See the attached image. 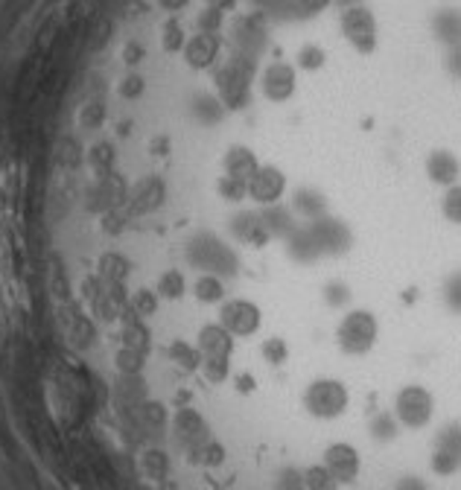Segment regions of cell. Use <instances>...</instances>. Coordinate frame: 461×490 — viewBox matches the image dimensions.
Masks as SVG:
<instances>
[{
    "instance_id": "1",
    "label": "cell",
    "mask_w": 461,
    "mask_h": 490,
    "mask_svg": "<svg viewBox=\"0 0 461 490\" xmlns=\"http://www.w3.org/2000/svg\"><path fill=\"white\" fill-rule=\"evenodd\" d=\"M187 263L198 269V275H219V277H234L239 269L237 252L228 243H222L216 234L202 231L187 243Z\"/></svg>"
},
{
    "instance_id": "2",
    "label": "cell",
    "mask_w": 461,
    "mask_h": 490,
    "mask_svg": "<svg viewBox=\"0 0 461 490\" xmlns=\"http://www.w3.org/2000/svg\"><path fill=\"white\" fill-rule=\"evenodd\" d=\"M301 403L303 409H307V414H312L316 421H336L344 414V409H348L351 394L342 380L321 377V380H312L307 389H303Z\"/></svg>"
},
{
    "instance_id": "3",
    "label": "cell",
    "mask_w": 461,
    "mask_h": 490,
    "mask_svg": "<svg viewBox=\"0 0 461 490\" xmlns=\"http://www.w3.org/2000/svg\"><path fill=\"white\" fill-rule=\"evenodd\" d=\"M251 76H255V61L248 56L243 59H234L222 65L214 73V82H216V97L222 100V106L237 111V108H246L251 102Z\"/></svg>"
},
{
    "instance_id": "4",
    "label": "cell",
    "mask_w": 461,
    "mask_h": 490,
    "mask_svg": "<svg viewBox=\"0 0 461 490\" xmlns=\"http://www.w3.org/2000/svg\"><path fill=\"white\" fill-rule=\"evenodd\" d=\"M376 336H380V325H376L374 312L368 309L344 312L336 327V345L348 357H365L368 350H374Z\"/></svg>"
},
{
    "instance_id": "5",
    "label": "cell",
    "mask_w": 461,
    "mask_h": 490,
    "mask_svg": "<svg viewBox=\"0 0 461 490\" xmlns=\"http://www.w3.org/2000/svg\"><path fill=\"white\" fill-rule=\"evenodd\" d=\"M435 414V398L424 385H406L394 398V418L406 430H424Z\"/></svg>"
},
{
    "instance_id": "6",
    "label": "cell",
    "mask_w": 461,
    "mask_h": 490,
    "mask_svg": "<svg viewBox=\"0 0 461 490\" xmlns=\"http://www.w3.org/2000/svg\"><path fill=\"white\" fill-rule=\"evenodd\" d=\"M339 27H342L344 41H348L356 53L368 56V53H374V50H376V18H374V12L368 6L342 9Z\"/></svg>"
},
{
    "instance_id": "7",
    "label": "cell",
    "mask_w": 461,
    "mask_h": 490,
    "mask_svg": "<svg viewBox=\"0 0 461 490\" xmlns=\"http://www.w3.org/2000/svg\"><path fill=\"white\" fill-rule=\"evenodd\" d=\"M219 325H222L234 339L255 336L263 325V312L248 298H230L219 304Z\"/></svg>"
},
{
    "instance_id": "8",
    "label": "cell",
    "mask_w": 461,
    "mask_h": 490,
    "mask_svg": "<svg viewBox=\"0 0 461 490\" xmlns=\"http://www.w3.org/2000/svg\"><path fill=\"white\" fill-rule=\"evenodd\" d=\"M307 228H310L312 239H316L321 257H342L353 248V231L336 216L324 213L319 219H312V222H307Z\"/></svg>"
},
{
    "instance_id": "9",
    "label": "cell",
    "mask_w": 461,
    "mask_h": 490,
    "mask_svg": "<svg viewBox=\"0 0 461 490\" xmlns=\"http://www.w3.org/2000/svg\"><path fill=\"white\" fill-rule=\"evenodd\" d=\"M435 476H453L461 470V426L447 423L441 432L435 435V450L429 458Z\"/></svg>"
},
{
    "instance_id": "10",
    "label": "cell",
    "mask_w": 461,
    "mask_h": 490,
    "mask_svg": "<svg viewBox=\"0 0 461 490\" xmlns=\"http://www.w3.org/2000/svg\"><path fill=\"white\" fill-rule=\"evenodd\" d=\"M173 432H175V441L182 444L187 453H193L202 444L211 441V426H207V421L202 418V412L193 409V406H182V409H175Z\"/></svg>"
},
{
    "instance_id": "11",
    "label": "cell",
    "mask_w": 461,
    "mask_h": 490,
    "mask_svg": "<svg viewBox=\"0 0 461 490\" xmlns=\"http://www.w3.org/2000/svg\"><path fill=\"white\" fill-rule=\"evenodd\" d=\"M260 93L269 100V102H287L292 100L298 85V76H295V68L287 65V61H271L263 70H260Z\"/></svg>"
},
{
    "instance_id": "12",
    "label": "cell",
    "mask_w": 461,
    "mask_h": 490,
    "mask_svg": "<svg viewBox=\"0 0 461 490\" xmlns=\"http://www.w3.org/2000/svg\"><path fill=\"white\" fill-rule=\"evenodd\" d=\"M287 193V175L271 164H260V170L251 175L248 181V199L257 202L260 207H271V205H280Z\"/></svg>"
},
{
    "instance_id": "13",
    "label": "cell",
    "mask_w": 461,
    "mask_h": 490,
    "mask_svg": "<svg viewBox=\"0 0 461 490\" xmlns=\"http://www.w3.org/2000/svg\"><path fill=\"white\" fill-rule=\"evenodd\" d=\"M321 464L328 467L339 485H351L353 478L360 476L362 458H360V450H356L353 444L336 441V444H330L328 450H324V462Z\"/></svg>"
},
{
    "instance_id": "14",
    "label": "cell",
    "mask_w": 461,
    "mask_h": 490,
    "mask_svg": "<svg viewBox=\"0 0 461 490\" xmlns=\"http://www.w3.org/2000/svg\"><path fill=\"white\" fill-rule=\"evenodd\" d=\"M219 50H222V41H219V33H196L193 38L184 41V61L187 68L193 70H207L216 65Z\"/></svg>"
},
{
    "instance_id": "15",
    "label": "cell",
    "mask_w": 461,
    "mask_h": 490,
    "mask_svg": "<svg viewBox=\"0 0 461 490\" xmlns=\"http://www.w3.org/2000/svg\"><path fill=\"white\" fill-rule=\"evenodd\" d=\"M196 348L202 353V359H230L234 353V336L219 325H205L196 336Z\"/></svg>"
},
{
    "instance_id": "16",
    "label": "cell",
    "mask_w": 461,
    "mask_h": 490,
    "mask_svg": "<svg viewBox=\"0 0 461 490\" xmlns=\"http://www.w3.org/2000/svg\"><path fill=\"white\" fill-rule=\"evenodd\" d=\"M230 234H234L243 245H251V248H263L271 243V237L263 225V216L255 213V211H243L230 219Z\"/></svg>"
},
{
    "instance_id": "17",
    "label": "cell",
    "mask_w": 461,
    "mask_h": 490,
    "mask_svg": "<svg viewBox=\"0 0 461 490\" xmlns=\"http://www.w3.org/2000/svg\"><path fill=\"white\" fill-rule=\"evenodd\" d=\"M426 175L433 184H441V187H453L458 184V175H461V164L453 152L447 149H435L429 152L426 158Z\"/></svg>"
},
{
    "instance_id": "18",
    "label": "cell",
    "mask_w": 461,
    "mask_h": 490,
    "mask_svg": "<svg viewBox=\"0 0 461 490\" xmlns=\"http://www.w3.org/2000/svg\"><path fill=\"white\" fill-rule=\"evenodd\" d=\"M222 170H225V175H230V179L251 181V175L260 170V161L248 146H230L225 161H222Z\"/></svg>"
},
{
    "instance_id": "19",
    "label": "cell",
    "mask_w": 461,
    "mask_h": 490,
    "mask_svg": "<svg viewBox=\"0 0 461 490\" xmlns=\"http://www.w3.org/2000/svg\"><path fill=\"white\" fill-rule=\"evenodd\" d=\"M260 216H263V225H266V231L271 239H280V243H287V239L295 234V213L289 211V207L284 205H271V207H263L260 211Z\"/></svg>"
},
{
    "instance_id": "20",
    "label": "cell",
    "mask_w": 461,
    "mask_h": 490,
    "mask_svg": "<svg viewBox=\"0 0 461 490\" xmlns=\"http://www.w3.org/2000/svg\"><path fill=\"white\" fill-rule=\"evenodd\" d=\"M292 213L312 222V219L328 213V199H324V193L316 190V187H298V190L292 193Z\"/></svg>"
},
{
    "instance_id": "21",
    "label": "cell",
    "mask_w": 461,
    "mask_h": 490,
    "mask_svg": "<svg viewBox=\"0 0 461 490\" xmlns=\"http://www.w3.org/2000/svg\"><path fill=\"white\" fill-rule=\"evenodd\" d=\"M433 36L447 47L461 44V9H441L433 18Z\"/></svg>"
},
{
    "instance_id": "22",
    "label": "cell",
    "mask_w": 461,
    "mask_h": 490,
    "mask_svg": "<svg viewBox=\"0 0 461 490\" xmlns=\"http://www.w3.org/2000/svg\"><path fill=\"white\" fill-rule=\"evenodd\" d=\"M287 254L295 260V263H316V260H321V252L307 225H298L295 234L287 239Z\"/></svg>"
},
{
    "instance_id": "23",
    "label": "cell",
    "mask_w": 461,
    "mask_h": 490,
    "mask_svg": "<svg viewBox=\"0 0 461 490\" xmlns=\"http://www.w3.org/2000/svg\"><path fill=\"white\" fill-rule=\"evenodd\" d=\"M166 357H170V362L184 374H196L198 368H202V353H198L196 345H190V341H184V339L170 341V345H166Z\"/></svg>"
},
{
    "instance_id": "24",
    "label": "cell",
    "mask_w": 461,
    "mask_h": 490,
    "mask_svg": "<svg viewBox=\"0 0 461 490\" xmlns=\"http://www.w3.org/2000/svg\"><path fill=\"white\" fill-rule=\"evenodd\" d=\"M193 295L198 304H222L225 301V280L219 275H196Z\"/></svg>"
},
{
    "instance_id": "25",
    "label": "cell",
    "mask_w": 461,
    "mask_h": 490,
    "mask_svg": "<svg viewBox=\"0 0 461 490\" xmlns=\"http://www.w3.org/2000/svg\"><path fill=\"white\" fill-rule=\"evenodd\" d=\"M155 295H158V301H182L184 292H187V277L182 269H166V272H161L158 284H155Z\"/></svg>"
},
{
    "instance_id": "26",
    "label": "cell",
    "mask_w": 461,
    "mask_h": 490,
    "mask_svg": "<svg viewBox=\"0 0 461 490\" xmlns=\"http://www.w3.org/2000/svg\"><path fill=\"white\" fill-rule=\"evenodd\" d=\"M400 432V421L394 418V412H376L371 418V438L374 441H394Z\"/></svg>"
},
{
    "instance_id": "27",
    "label": "cell",
    "mask_w": 461,
    "mask_h": 490,
    "mask_svg": "<svg viewBox=\"0 0 461 490\" xmlns=\"http://www.w3.org/2000/svg\"><path fill=\"white\" fill-rule=\"evenodd\" d=\"M216 193H219V199L228 202V205H239L243 199H248V181L230 179V175L222 173L216 181Z\"/></svg>"
},
{
    "instance_id": "28",
    "label": "cell",
    "mask_w": 461,
    "mask_h": 490,
    "mask_svg": "<svg viewBox=\"0 0 461 490\" xmlns=\"http://www.w3.org/2000/svg\"><path fill=\"white\" fill-rule=\"evenodd\" d=\"M141 467L150 478L161 482V478H166V473H170V458H166L164 450H146L141 455Z\"/></svg>"
},
{
    "instance_id": "29",
    "label": "cell",
    "mask_w": 461,
    "mask_h": 490,
    "mask_svg": "<svg viewBox=\"0 0 461 490\" xmlns=\"http://www.w3.org/2000/svg\"><path fill=\"white\" fill-rule=\"evenodd\" d=\"M190 455V462L193 464H202V467H219L225 462V446L219 444V441H207V444H202L198 450H193V453H187Z\"/></svg>"
},
{
    "instance_id": "30",
    "label": "cell",
    "mask_w": 461,
    "mask_h": 490,
    "mask_svg": "<svg viewBox=\"0 0 461 490\" xmlns=\"http://www.w3.org/2000/svg\"><path fill=\"white\" fill-rule=\"evenodd\" d=\"M303 482H307V490H339V482L324 464L307 467V470H303Z\"/></svg>"
},
{
    "instance_id": "31",
    "label": "cell",
    "mask_w": 461,
    "mask_h": 490,
    "mask_svg": "<svg viewBox=\"0 0 461 490\" xmlns=\"http://www.w3.org/2000/svg\"><path fill=\"white\" fill-rule=\"evenodd\" d=\"M441 298H444V304H447L449 312H453V316H461V269H456V272L444 280Z\"/></svg>"
},
{
    "instance_id": "32",
    "label": "cell",
    "mask_w": 461,
    "mask_h": 490,
    "mask_svg": "<svg viewBox=\"0 0 461 490\" xmlns=\"http://www.w3.org/2000/svg\"><path fill=\"white\" fill-rule=\"evenodd\" d=\"M441 211H444V219H447V222H453V225L461 228V184L447 187L444 202H441Z\"/></svg>"
},
{
    "instance_id": "33",
    "label": "cell",
    "mask_w": 461,
    "mask_h": 490,
    "mask_svg": "<svg viewBox=\"0 0 461 490\" xmlns=\"http://www.w3.org/2000/svg\"><path fill=\"white\" fill-rule=\"evenodd\" d=\"M351 298H353V292H351L348 284H344V280H330V284L324 286V301H328L330 307H336V309L348 307Z\"/></svg>"
},
{
    "instance_id": "34",
    "label": "cell",
    "mask_w": 461,
    "mask_h": 490,
    "mask_svg": "<svg viewBox=\"0 0 461 490\" xmlns=\"http://www.w3.org/2000/svg\"><path fill=\"white\" fill-rule=\"evenodd\" d=\"M263 359L269 362V365H275V368H280L287 359H289V345L280 336H271V339H266L263 341Z\"/></svg>"
},
{
    "instance_id": "35",
    "label": "cell",
    "mask_w": 461,
    "mask_h": 490,
    "mask_svg": "<svg viewBox=\"0 0 461 490\" xmlns=\"http://www.w3.org/2000/svg\"><path fill=\"white\" fill-rule=\"evenodd\" d=\"M205 374V380L211 385H222L228 377H230V365L228 359H202V368H198Z\"/></svg>"
},
{
    "instance_id": "36",
    "label": "cell",
    "mask_w": 461,
    "mask_h": 490,
    "mask_svg": "<svg viewBox=\"0 0 461 490\" xmlns=\"http://www.w3.org/2000/svg\"><path fill=\"white\" fill-rule=\"evenodd\" d=\"M143 359H146L143 353L120 348V353H117V371L125 374V377H138V374L143 371Z\"/></svg>"
},
{
    "instance_id": "37",
    "label": "cell",
    "mask_w": 461,
    "mask_h": 490,
    "mask_svg": "<svg viewBox=\"0 0 461 490\" xmlns=\"http://www.w3.org/2000/svg\"><path fill=\"white\" fill-rule=\"evenodd\" d=\"M141 418H143L146 426H155V430H158V426L166 423V418H170V414H166L164 403H158V400H143L141 403Z\"/></svg>"
},
{
    "instance_id": "38",
    "label": "cell",
    "mask_w": 461,
    "mask_h": 490,
    "mask_svg": "<svg viewBox=\"0 0 461 490\" xmlns=\"http://www.w3.org/2000/svg\"><path fill=\"white\" fill-rule=\"evenodd\" d=\"M324 61H328V56H324V50L319 44H307V47H301V53H298V65L303 70H319L324 68Z\"/></svg>"
},
{
    "instance_id": "39",
    "label": "cell",
    "mask_w": 461,
    "mask_h": 490,
    "mask_svg": "<svg viewBox=\"0 0 461 490\" xmlns=\"http://www.w3.org/2000/svg\"><path fill=\"white\" fill-rule=\"evenodd\" d=\"M184 33L182 27H178V20H166L164 24V50L166 53H178V50H184Z\"/></svg>"
},
{
    "instance_id": "40",
    "label": "cell",
    "mask_w": 461,
    "mask_h": 490,
    "mask_svg": "<svg viewBox=\"0 0 461 490\" xmlns=\"http://www.w3.org/2000/svg\"><path fill=\"white\" fill-rule=\"evenodd\" d=\"M219 27H222V12L219 9H202L196 18V29L198 33H219Z\"/></svg>"
},
{
    "instance_id": "41",
    "label": "cell",
    "mask_w": 461,
    "mask_h": 490,
    "mask_svg": "<svg viewBox=\"0 0 461 490\" xmlns=\"http://www.w3.org/2000/svg\"><path fill=\"white\" fill-rule=\"evenodd\" d=\"M278 490H307V482H303V470H295V467H289V470H280Z\"/></svg>"
},
{
    "instance_id": "42",
    "label": "cell",
    "mask_w": 461,
    "mask_h": 490,
    "mask_svg": "<svg viewBox=\"0 0 461 490\" xmlns=\"http://www.w3.org/2000/svg\"><path fill=\"white\" fill-rule=\"evenodd\" d=\"M333 0H295V9L301 18H310V15H321Z\"/></svg>"
},
{
    "instance_id": "43",
    "label": "cell",
    "mask_w": 461,
    "mask_h": 490,
    "mask_svg": "<svg viewBox=\"0 0 461 490\" xmlns=\"http://www.w3.org/2000/svg\"><path fill=\"white\" fill-rule=\"evenodd\" d=\"M447 70L453 73L456 79H461V44H458V47H449V56H447Z\"/></svg>"
},
{
    "instance_id": "44",
    "label": "cell",
    "mask_w": 461,
    "mask_h": 490,
    "mask_svg": "<svg viewBox=\"0 0 461 490\" xmlns=\"http://www.w3.org/2000/svg\"><path fill=\"white\" fill-rule=\"evenodd\" d=\"M394 490H429V485L417 476H403L400 482L394 485Z\"/></svg>"
},
{
    "instance_id": "45",
    "label": "cell",
    "mask_w": 461,
    "mask_h": 490,
    "mask_svg": "<svg viewBox=\"0 0 461 490\" xmlns=\"http://www.w3.org/2000/svg\"><path fill=\"white\" fill-rule=\"evenodd\" d=\"M234 382H237V391L239 394H251L257 389V382H255V377L251 374H239V377H234Z\"/></svg>"
},
{
    "instance_id": "46",
    "label": "cell",
    "mask_w": 461,
    "mask_h": 490,
    "mask_svg": "<svg viewBox=\"0 0 461 490\" xmlns=\"http://www.w3.org/2000/svg\"><path fill=\"white\" fill-rule=\"evenodd\" d=\"M239 0H207V6L211 9H219V12H228V9H234Z\"/></svg>"
},
{
    "instance_id": "47",
    "label": "cell",
    "mask_w": 461,
    "mask_h": 490,
    "mask_svg": "<svg viewBox=\"0 0 461 490\" xmlns=\"http://www.w3.org/2000/svg\"><path fill=\"white\" fill-rule=\"evenodd\" d=\"M187 4H190V0H161V6L170 9V12H178V9L187 6Z\"/></svg>"
},
{
    "instance_id": "48",
    "label": "cell",
    "mask_w": 461,
    "mask_h": 490,
    "mask_svg": "<svg viewBox=\"0 0 461 490\" xmlns=\"http://www.w3.org/2000/svg\"><path fill=\"white\" fill-rule=\"evenodd\" d=\"M333 4H339L342 9H351V6H362V0H333Z\"/></svg>"
},
{
    "instance_id": "49",
    "label": "cell",
    "mask_w": 461,
    "mask_h": 490,
    "mask_svg": "<svg viewBox=\"0 0 461 490\" xmlns=\"http://www.w3.org/2000/svg\"><path fill=\"white\" fill-rule=\"evenodd\" d=\"M255 4H263V6H269V4H271V0H255Z\"/></svg>"
}]
</instances>
